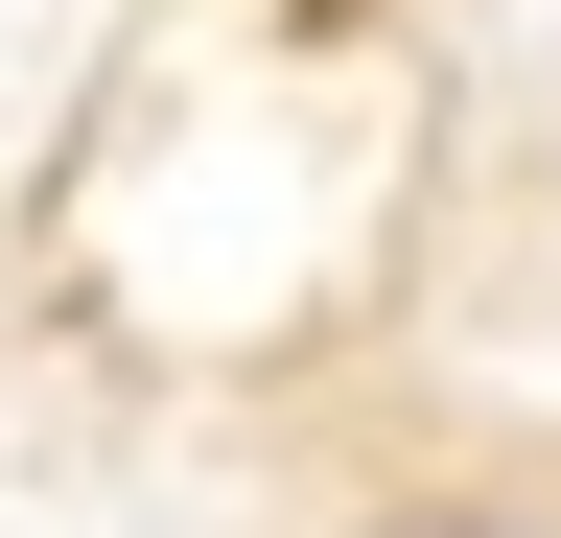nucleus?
<instances>
[{
  "label": "nucleus",
  "mask_w": 561,
  "mask_h": 538,
  "mask_svg": "<svg viewBox=\"0 0 561 538\" xmlns=\"http://www.w3.org/2000/svg\"><path fill=\"white\" fill-rule=\"evenodd\" d=\"M351 538H561V492H515V468H421V492H375Z\"/></svg>",
  "instance_id": "obj_1"
}]
</instances>
